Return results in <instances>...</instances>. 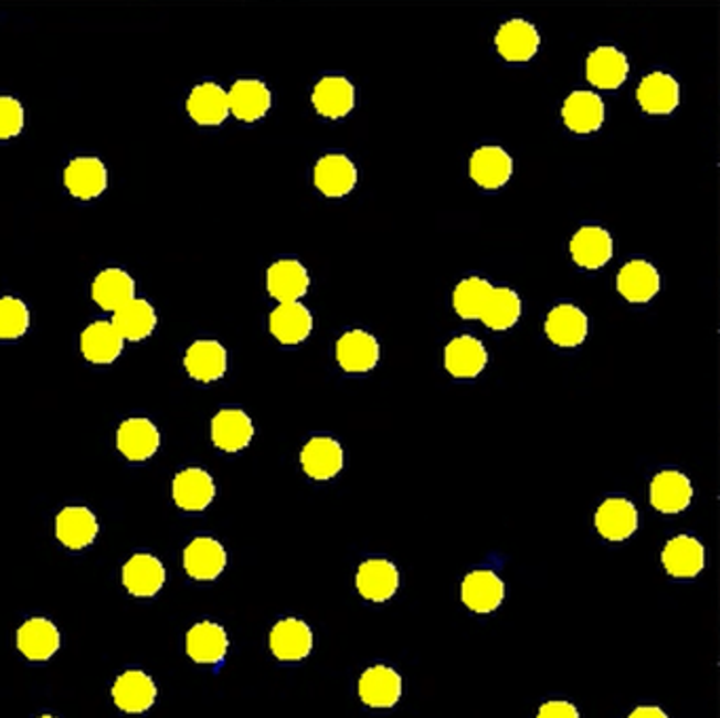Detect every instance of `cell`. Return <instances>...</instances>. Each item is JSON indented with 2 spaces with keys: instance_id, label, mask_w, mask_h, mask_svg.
<instances>
[{
  "instance_id": "obj_1",
  "label": "cell",
  "mask_w": 720,
  "mask_h": 718,
  "mask_svg": "<svg viewBox=\"0 0 720 718\" xmlns=\"http://www.w3.org/2000/svg\"><path fill=\"white\" fill-rule=\"evenodd\" d=\"M313 182L317 191L330 199L345 197L358 184V168L356 163L340 152L324 155L313 169Z\"/></svg>"
},
{
  "instance_id": "obj_2",
  "label": "cell",
  "mask_w": 720,
  "mask_h": 718,
  "mask_svg": "<svg viewBox=\"0 0 720 718\" xmlns=\"http://www.w3.org/2000/svg\"><path fill=\"white\" fill-rule=\"evenodd\" d=\"M161 446V433L152 421L145 416H134L120 423L117 431V448L127 461L142 463L155 455Z\"/></svg>"
},
{
  "instance_id": "obj_3",
  "label": "cell",
  "mask_w": 720,
  "mask_h": 718,
  "mask_svg": "<svg viewBox=\"0 0 720 718\" xmlns=\"http://www.w3.org/2000/svg\"><path fill=\"white\" fill-rule=\"evenodd\" d=\"M460 599L474 613H480V615L493 613L501 606L505 599L504 579L490 569L472 571L463 579Z\"/></svg>"
},
{
  "instance_id": "obj_4",
  "label": "cell",
  "mask_w": 720,
  "mask_h": 718,
  "mask_svg": "<svg viewBox=\"0 0 720 718\" xmlns=\"http://www.w3.org/2000/svg\"><path fill=\"white\" fill-rule=\"evenodd\" d=\"M166 583V567L152 553H136L123 567V585L131 596L150 599Z\"/></svg>"
},
{
  "instance_id": "obj_5",
  "label": "cell",
  "mask_w": 720,
  "mask_h": 718,
  "mask_svg": "<svg viewBox=\"0 0 720 718\" xmlns=\"http://www.w3.org/2000/svg\"><path fill=\"white\" fill-rule=\"evenodd\" d=\"M381 358L379 340L366 330H349L338 338L337 359L340 368L351 374L370 372Z\"/></svg>"
},
{
  "instance_id": "obj_6",
  "label": "cell",
  "mask_w": 720,
  "mask_h": 718,
  "mask_svg": "<svg viewBox=\"0 0 720 718\" xmlns=\"http://www.w3.org/2000/svg\"><path fill=\"white\" fill-rule=\"evenodd\" d=\"M171 497L184 511H203L216 497V484L205 469L189 467L173 478Z\"/></svg>"
},
{
  "instance_id": "obj_7",
  "label": "cell",
  "mask_w": 720,
  "mask_h": 718,
  "mask_svg": "<svg viewBox=\"0 0 720 718\" xmlns=\"http://www.w3.org/2000/svg\"><path fill=\"white\" fill-rule=\"evenodd\" d=\"M99 525L87 507H66L55 518V537L68 550H85L96 541Z\"/></svg>"
},
{
  "instance_id": "obj_8",
  "label": "cell",
  "mask_w": 720,
  "mask_h": 718,
  "mask_svg": "<svg viewBox=\"0 0 720 718\" xmlns=\"http://www.w3.org/2000/svg\"><path fill=\"white\" fill-rule=\"evenodd\" d=\"M469 173L478 187L495 191L509 182L513 173V159L501 146H481L472 155Z\"/></svg>"
},
{
  "instance_id": "obj_9",
  "label": "cell",
  "mask_w": 720,
  "mask_h": 718,
  "mask_svg": "<svg viewBox=\"0 0 720 718\" xmlns=\"http://www.w3.org/2000/svg\"><path fill=\"white\" fill-rule=\"evenodd\" d=\"M113 699L123 712L142 715L157 699V685L146 672H123L113 685Z\"/></svg>"
},
{
  "instance_id": "obj_10",
  "label": "cell",
  "mask_w": 720,
  "mask_h": 718,
  "mask_svg": "<svg viewBox=\"0 0 720 718\" xmlns=\"http://www.w3.org/2000/svg\"><path fill=\"white\" fill-rule=\"evenodd\" d=\"M64 184L76 199H96L108 187V169L97 157H76L64 169Z\"/></svg>"
},
{
  "instance_id": "obj_11",
  "label": "cell",
  "mask_w": 720,
  "mask_h": 718,
  "mask_svg": "<svg viewBox=\"0 0 720 718\" xmlns=\"http://www.w3.org/2000/svg\"><path fill=\"white\" fill-rule=\"evenodd\" d=\"M271 651L282 662H300L305 659L313 648L311 627L303 620L288 617L275 623L268 638Z\"/></svg>"
},
{
  "instance_id": "obj_12",
  "label": "cell",
  "mask_w": 720,
  "mask_h": 718,
  "mask_svg": "<svg viewBox=\"0 0 720 718\" xmlns=\"http://www.w3.org/2000/svg\"><path fill=\"white\" fill-rule=\"evenodd\" d=\"M184 368L194 381L214 383L226 374L229 353L218 340H194L187 349Z\"/></svg>"
},
{
  "instance_id": "obj_13",
  "label": "cell",
  "mask_w": 720,
  "mask_h": 718,
  "mask_svg": "<svg viewBox=\"0 0 720 718\" xmlns=\"http://www.w3.org/2000/svg\"><path fill=\"white\" fill-rule=\"evenodd\" d=\"M254 437V423L240 408H224L212 419V442L224 453H240Z\"/></svg>"
},
{
  "instance_id": "obj_14",
  "label": "cell",
  "mask_w": 720,
  "mask_h": 718,
  "mask_svg": "<svg viewBox=\"0 0 720 718\" xmlns=\"http://www.w3.org/2000/svg\"><path fill=\"white\" fill-rule=\"evenodd\" d=\"M300 465L309 478L332 479L340 474L345 465L342 446L335 437H326V435L311 437L300 453Z\"/></svg>"
},
{
  "instance_id": "obj_15",
  "label": "cell",
  "mask_w": 720,
  "mask_h": 718,
  "mask_svg": "<svg viewBox=\"0 0 720 718\" xmlns=\"http://www.w3.org/2000/svg\"><path fill=\"white\" fill-rule=\"evenodd\" d=\"M358 592L366 600L372 602H384L393 599V594L400 588V571L393 562L383 558L366 560L356 574Z\"/></svg>"
},
{
  "instance_id": "obj_16",
  "label": "cell",
  "mask_w": 720,
  "mask_h": 718,
  "mask_svg": "<svg viewBox=\"0 0 720 718\" xmlns=\"http://www.w3.org/2000/svg\"><path fill=\"white\" fill-rule=\"evenodd\" d=\"M693 499L691 479L676 469L659 472L650 482V503L661 514H680Z\"/></svg>"
},
{
  "instance_id": "obj_17",
  "label": "cell",
  "mask_w": 720,
  "mask_h": 718,
  "mask_svg": "<svg viewBox=\"0 0 720 718\" xmlns=\"http://www.w3.org/2000/svg\"><path fill=\"white\" fill-rule=\"evenodd\" d=\"M311 286L309 273L298 261H277L266 271V289L282 303H298Z\"/></svg>"
},
{
  "instance_id": "obj_18",
  "label": "cell",
  "mask_w": 720,
  "mask_h": 718,
  "mask_svg": "<svg viewBox=\"0 0 720 718\" xmlns=\"http://www.w3.org/2000/svg\"><path fill=\"white\" fill-rule=\"evenodd\" d=\"M313 106L326 119H342L356 106V87L345 76H324L313 87Z\"/></svg>"
},
{
  "instance_id": "obj_19",
  "label": "cell",
  "mask_w": 720,
  "mask_h": 718,
  "mask_svg": "<svg viewBox=\"0 0 720 718\" xmlns=\"http://www.w3.org/2000/svg\"><path fill=\"white\" fill-rule=\"evenodd\" d=\"M636 97L648 115H670L680 102V85L668 72H650L640 81Z\"/></svg>"
},
{
  "instance_id": "obj_20",
  "label": "cell",
  "mask_w": 720,
  "mask_h": 718,
  "mask_svg": "<svg viewBox=\"0 0 720 718\" xmlns=\"http://www.w3.org/2000/svg\"><path fill=\"white\" fill-rule=\"evenodd\" d=\"M495 45L507 62H529L539 51L541 36L527 20H509L499 28Z\"/></svg>"
},
{
  "instance_id": "obj_21",
  "label": "cell",
  "mask_w": 720,
  "mask_h": 718,
  "mask_svg": "<svg viewBox=\"0 0 720 718\" xmlns=\"http://www.w3.org/2000/svg\"><path fill=\"white\" fill-rule=\"evenodd\" d=\"M488 363V351L474 336H456L444 351V366L455 379H476Z\"/></svg>"
},
{
  "instance_id": "obj_22",
  "label": "cell",
  "mask_w": 720,
  "mask_h": 718,
  "mask_svg": "<svg viewBox=\"0 0 720 718\" xmlns=\"http://www.w3.org/2000/svg\"><path fill=\"white\" fill-rule=\"evenodd\" d=\"M664 569L676 579H693L706 567V550L696 537L678 535L661 551Z\"/></svg>"
},
{
  "instance_id": "obj_23",
  "label": "cell",
  "mask_w": 720,
  "mask_h": 718,
  "mask_svg": "<svg viewBox=\"0 0 720 718\" xmlns=\"http://www.w3.org/2000/svg\"><path fill=\"white\" fill-rule=\"evenodd\" d=\"M361 701L370 708H391L402 697V678L389 666H372L361 674Z\"/></svg>"
},
{
  "instance_id": "obj_24",
  "label": "cell",
  "mask_w": 720,
  "mask_h": 718,
  "mask_svg": "<svg viewBox=\"0 0 720 718\" xmlns=\"http://www.w3.org/2000/svg\"><path fill=\"white\" fill-rule=\"evenodd\" d=\"M229 94V110L243 123H254L265 117L271 110L273 96L263 81L241 78Z\"/></svg>"
},
{
  "instance_id": "obj_25",
  "label": "cell",
  "mask_w": 720,
  "mask_h": 718,
  "mask_svg": "<svg viewBox=\"0 0 720 718\" xmlns=\"http://www.w3.org/2000/svg\"><path fill=\"white\" fill-rule=\"evenodd\" d=\"M184 569L197 581H212L226 569V550L212 537H197L184 550Z\"/></svg>"
},
{
  "instance_id": "obj_26",
  "label": "cell",
  "mask_w": 720,
  "mask_h": 718,
  "mask_svg": "<svg viewBox=\"0 0 720 718\" xmlns=\"http://www.w3.org/2000/svg\"><path fill=\"white\" fill-rule=\"evenodd\" d=\"M594 522H596V530L606 541L620 543L636 532L638 511L627 499L613 497V499H606L599 507Z\"/></svg>"
},
{
  "instance_id": "obj_27",
  "label": "cell",
  "mask_w": 720,
  "mask_h": 718,
  "mask_svg": "<svg viewBox=\"0 0 720 718\" xmlns=\"http://www.w3.org/2000/svg\"><path fill=\"white\" fill-rule=\"evenodd\" d=\"M187 110L197 125L216 127L231 115L229 94L218 83H210V81L201 83V85L192 87L189 99H187Z\"/></svg>"
},
{
  "instance_id": "obj_28",
  "label": "cell",
  "mask_w": 720,
  "mask_h": 718,
  "mask_svg": "<svg viewBox=\"0 0 720 718\" xmlns=\"http://www.w3.org/2000/svg\"><path fill=\"white\" fill-rule=\"evenodd\" d=\"M629 72L625 53L615 47H596L585 62L587 81L599 89H617L624 85Z\"/></svg>"
},
{
  "instance_id": "obj_29",
  "label": "cell",
  "mask_w": 720,
  "mask_h": 718,
  "mask_svg": "<svg viewBox=\"0 0 720 718\" xmlns=\"http://www.w3.org/2000/svg\"><path fill=\"white\" fill-rule=\"evenodd\" d=\"M62 636L55 623L45 617H32L18 632V648L30 662H47L60 648Z\"/></svg>"
},
{
  "instance_id": "obj_30",
  "label": "cell",
  "mask_w": 720,
  "mask_h": 718,
  "mask_svg": "<svg viewBox=\"0 0 720 718\" xmlns=\"http://www.w3.org/2000/svg\"><path fill=\"white\" fill-rule=\"evenodd\" d=\"M571 256L581 268L596 271L613 258V237L601 226H583L571 240Z\"/></svg>"
},
{
  "instance_id": "obj_31",
  "label": "cell",
  "mask_w": 720,
  "mask_h": 718,
  "mask_svg": "<svg viewBox=\"0 0 720 718\" xmlns=\"http://www.w3.org/2000/svg\"><path fill=\"white\" fill-rule=\"evenodd\" d=\"M229 651V636L222 625L214 622H199L187 634V653L197 664H218Z\"/></svg>"
},
{
  "instance_id": "obj_32",
  "label": "cell",
  "mask_w": 720,
  "mask_h": 718,
  "mask_svg": "<svg viewBox=\"0 0 720 718\" xmlns=\"http://www.w3.org/2000/svg\"><path fill=\"white\" fill-rule=\"evenodd\" d=\"M562 120L575 134H594L604 123V104L599 94L573 92L562 104Z\"/></svg>"
},
{
  "instance_id": "obj_33",
  "label": "cell",
  "mask_w": 720,
  "mask_h": 718,
  "mask_svg": "<svg viewBox=\"0 0 720 718\" xmlns=\"http://www.w3.org/2000/svg\"><path fill=\"white\" fill-rule=\"evenodd\" d=\"M546 335L558 347H579L587 336V315L575 305H558L546 319Z\"/></svg>"
},
{
  "instance_id": "obj_34",
  "label": "cell",
  "mask_w": 720,
  "mask_h": 718,
  "mask_svg": "<svg viewBox=\"0 0 720 718\" xmlns=\"http://www.w3.org/2000/svg\"><path fill=\"white\" fill-rule=\"evenodd\" d=\"M268 328L282 345H298L311 335V312L300 303H282L271 313Z\"/></svg>"
},
{
  "instance_id": "obj_35",
  "label": "cell",
  "mask_w": 720,
  "mask_h": 718,
  "mask_svg": "<svg viewBox=\"0 0 720 718\" xmlns=\"http://www.w3.org/2000/svg\"><path fill=\"white\" fill-rule=\"evenodd\" d=\"M123 342L110 321H94L81 335V353L92 363L106 366L123 353Z\"/></svg>"
},
{
  "instance_id": "obj_36",
  "label": "cell",
  "mask_w": 720,
  "mask_h": 718,
  "mask_svg": "<svg viewBox=\"0 0 720 718\" xmlns=\"http://www.w3.org/2000/svg\"><path fill=\"white\" fill-rule=\"evenodd\" d=\"M92 296L104 312L115 313L136 298V282L123 268H104L94 279Z\"/></svg>"
},
{
  "instance_id": "obj_37",
  "label": "cell",
  "mask_w": 720,
  "mask_h": 718,
  "mask_svg": "<svg viewBox=\"0 0 720 718\" xmlns=\"http://www.w3.org/2000/svg\"><path fill=\"white\" fill-rule=\"evenodd\" d=\"M115 330L119 332L123 340H145L155 332L157 328V313L155 307L145 298H131L113 315Z\"/></svg>"
},
{
  "instance_id": "obj_38",
  "label": "cell",
  "mask_w": 720,
  "mask_h": 718,
  "mask_svg": "<svg viewBox=\"0 0 720 718\" xmlns=\"http://www.w3.org/2000/svg\"><path fill=\"white\" fill-rule=\"evenodd\" d=\"M659 287V273L647 261H629L617 275V289L629 303H648Z\"/></svg>"
},
{
  "instance_id": "obj_39",
  "label": "cell",
  "mask_w": 720,
  "mask_h": 718,
  "mask_svg": "<svg viewBox=\"0 0 720 718\" xmlns=\"http://www.w3.org/2000/svg\"><path fill=\"white\" fill-rule=\"evenodd\" d=\"M522 315V300L511 287H493L480 319L486 328L495 332H505L518 324Z\"/></svg>"
},
{
  "instance_id": "obj_40",
  "label": "cell",
  "mask_w": 720,
  "mask_h": 718,
  "mask_svg": "<svg viewBox=\"0 0 720 718\" xmlns=\"http://www.w3.org/2000/svg\"><path fill=\"white\" fill-rule=\"evenodd\" d=\"M493 292V286L481 277H467L455 287L453 305L458 317L463 319H480L481 309Z\"/></svg>"
},
{
  "instance_id": "obj_41",
  "label": "cell",
  "mask_w": 720,
  "mask_h": 718,
  "mask_svg": "<svg viewBox=\"0 0 720 718\" xmlns=\"http://www.w3.org/2000/svg\"><path fill=\"white\" fill-rule=\"evenodd\" d=\"M30 328V312L24 300L0 296V340H15Z\"/></svg>"
},
{
  "instance_id": "obj_42",
  "label": "cell",
  "mask_w": 720,
  "mask_h": 718,
  "mask_svg": "<svg viewBox=\"0 0 720 718\" xmlns=\"http://www.w3.org/2000/svg\"><path fill=\"white\" fill-rule=\"evenodd\" d=\"M25 123L24 106L20 99L0 96V140H11L22 134Z\"/></svg>"
},
{
  "instance_id": "obj_43",
  "label": "cell",
  "mask_w": 720,
  "mask_h": 718,
  "mask_svg": "<svg viewBox=\"0 0 720 718\" xmlns=\"http://www.w3.org/2000/svg\"><path fill=\"white\" fill-rule=\"evenodd\" d=\"M537 718H579V712L569 701H548L539 708Z\"/></svg>"
},
{
  "instance_id": "obj_44",
  "label": "cell",
  "mask_w": 720,
  "mask_h": 718,
  "mask_svg": "<svg viewBox=\"0 0 720 718\" xmlns=\"http://www.w3.org/2000/svg\"><path fill=\"white\" fill-rule=\"evenodd\" d=\"M629 718H668V715L657 706H640L629 715Z\"/></svg>"
},
{
  "instance_id": "obj_45",
  "label": "cell",
  "mask_w": 720,
  "mask_h": 718,
  "mask_svg": "<svg viewBox=\"0 0 720 718\" xmlns=\"http://www.w3.org/2000/svg\"><path fill=\"white\" fill-rule=\"evenodd\" d=\"M39 718H57V717H51V715H43V717H39Z\"/></svg>"
}]
</instances>
